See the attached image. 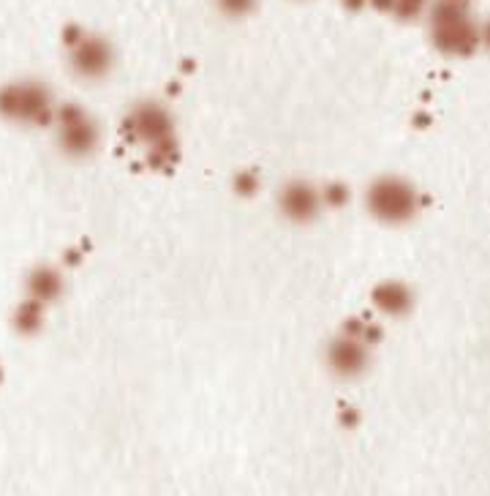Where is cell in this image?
I'll use <instances>...</instances> for the list:
<instances>
[{
  "instance_id": "2",
  "label": "cell",
  "mask_w": 490,
  "mask_h": 496,
  "mask_svg": "<svg viewBox=\"0 0 490 496\" xmlns=\"http://www.w3.org/2000/svg\"><path fill=\"white\" fill-rule=\"evenodd\" d=\"M55 93L41 79H14L0 87V118L20 126H49L58 115Z\"/></svg>"
},
{
  "instance_id": "4",
  "label": "cell",
  "mask_w": 490,
  "mask_h": 496,
  "mask_svg": "<svg viewBox=\"0 0 490 496\" xmlns=\"http://www.w3.org/2000/svg\"><path fill=\"white\" fill-rule=\"evenodd\" d=\"M365 208L376 221L398 227L420 213L423 196L412 180L398 175H381L365 191Z\"/></svg>"
},
{
  "instance_id": "5",
  "label": "cell",
  "mask_w": 490,
  "mask_h": 496,
  "mask_svg": "<svg viewBox=\"0 0 490 496\" xmlns=\"http://www.w3.org/2000/svg\"><path fill=\"white\" fill-rule=\"evenodd\" d=\"M63 44L68 55V66L76 77L82 79H104L115 68V47L107 36L87 33L82 28H66L63 31Z\"/></svg>"
},
{
  "instance_id": "3",
  "label": "cell",
  "mask_w": 490,
  "mask_h": 496,
  "mask_svg": "<svg viewBox=\"0 0 490 496\" xmlns=\"http://www.w3.org/2000/svg\"><path fill=\"white\" fill-rule=\"evenodd\" d=\"M126 129L137 142L147 148V158L153 164L164 167L174 161V118L161 102L145 98V102L134 104L126 115Z\"/></svg>"
},
{
  "instance_id": "9",
  "label": "cell",
  "mask_w": 490,
  "mask_h": 496,
  "mask_svg": "<svg viewBox=\"0 0 490 496\" xmlns=\"http://www.w3.org/2000/svg\"><path fill=\"white\" fill-rule=\"evenodd\" d=\"M370 301H373V309L381 311L384 317H404L414 306V292L404 281L387 278V281L373 286Z\"/></svg>"
},
{
  "instance_id": "1",
  "label": "cell",
  "mask_w": 490,
  "mask_h": 496,
  "mask_svg": "<svg viewBox=\"0 0 490 496\" xmlns=\"http://www.w3.org/2000/svg\"><path fill=\"white\" fill-rule=\"evenodd\" d=\"M431 41L444 55L466 58L479 50V23L471 14V4L458 0H433L428 12Z\"/></svg>"
},
{
  "instance_id": "7",
  "label": "cell",
  "mask_w": 490,
  "mask_h": 496,
  "mask_svg": "<svg viewBox=\"0 0 490 496\" xmlns=\"http://www.w3.org/2000/svg\"><path fill=\"white\" fill-rule=\"evenodd\" d=\"M327 365H330L333 374H338L343 379L360 376L370 365V341L346 328L341 336H335L330 341V347H327Z\"/></svg>"
},
{
  "instance_id": "17",
  "label": "cell",
  "mask_w": 490,
  "mask_h": 496,
  "mask_svg": "<svg viewBox=\"0 0 490 496\" xmlns=\"http://www.w3.org/2000/svg\"><path fill=\"white\" fill-rule=\"evenodd\" d=\"M458 4H471V0H458Z\"/></svg>"
},
{
  "instance_id": "15",
  "label": "cell",
  "mask_w": 490,
  "mask_h": 496,
  "mask_svg": "<svg viewBox=\"0 0 490 496\" xmlns=\"http://www.w3.org/2000/svg\"><path fill=\"white\" fill-rule=\"evenodd\" d=\"M237 191L240 194H254L256 188H259V177L256 175H251V172H243V175H237Z\"/></svg>"
},
{
  "instance_id": "14",
  "label": "cell",
  "mask_w": 490,
  "mask_h": 496,
  "mask_svg": "<svg viewBox=\"0 0 490 496\" xmlns=\"http://www.w3.org/2000/svg\"><path fill=\"white\" fill-rule=\"evenodd\" d=\"M322 194H325V205H330V208H338V205H343L349 200V191L343 185H338V183L327 185Z\"/></svg>"
},
{
  "instance_id": "12",
  "label": "cell",
  "mask_w": 490,
  "mask_h": 496,
  "mask_svg": "<svg viewBox=\"0 0 490 496\" xmlns=\"http://www.w3.org/2000/svg\"><path fill=\"white\" fill-rule=\"evenodd\" d=\"M433 0H392V17H398L404 23L428 17Z\"/></svg>"
},
{
  "instance_id": "11",
  "label": "cell",
  "mask_w": 490,
  "mask_h": 496,
  "mask_svg": "<svg viewBox=\"0 0 490 496\" xmlns=\"http://www.w3.org/2000/svg\"><path fill=\"white\" fill-rule=\"evenodd\" d=\"M44 322V306L25 297V303L17 309V317H14V325L20 333H36Z\"/></svg>"
},
{
  "instance_id": "6",
  "label": "cell",
  "mask_w": 490,
  "mask_h": 496,
  "mask_svg": "<svg viewBox=\"0 0 490 496\" xmlns=\"http://www.w3.org/2000/svg\"><path fill=\"white\" fill-rule=\"evenodd\" d=\"M55 131H58V145L66 156L71 158H87L95 153L102 131L98 123L79 107V104H63L58 107L55 115Z\"/></svg>"
},
{
  "instance_id": "16",
  "label": "cell",
  "mask_w": 490,
  "mask_h": 496,
  "mask_svg": "<svg viewBox=\"0 0 490 496\" xmlns=\"http://www.w3.org/2000/svg\"><path fill=\"white\" fill-rule=\"evenodd\" d=\"M479 47L490 50V17L485 23H479Z\"/></svg>"
},
{
  "instance_id": "10",
  "label": "cell",
  "mask_w": 490,
  "mask_h": 496,
  "mask_svg": "<svg viewBox=\"0 0 490 496\" xmlns=\"http://www.w3.org/2000/svg\"><path fill=\"white\" fill-rule=\"evenodd\" d=\"M25 292H28L31 301L47 306V303H52V301H58V297H60V292H63V275L55 267H49V265L33 267L28 273Z\"/></svg>"
},
{
  "instance_id": "13",
  "label": "cell",
  "mask_w": 490,
  "mask_h": 496,
  "mask_svg": "<svg viewBox=\"0 0 490 496\" xmlns=\"http://www.w3.org/2000/svg\"><path fill=\"white\" fill-rule=\"evenodd\" d=\"M216 6L224 17L240 20V17H248L256 9V0H216Z\"/></svg>"
},
{
  "instance_id": "8",
  "label": "cell",
  "mask_w": 490,
  "mask_h": 496,
  "mask_svg": "<svg viewBox=\"0 0 490 496\" xmlns=\"http://www.w3.org/2000/svg\"><path fill=\"white\" fill-rule=\"evenodd\" d=\"M278 208L281 213L294 224H308L314 221L325 208V194L311 185L308 180H289L278 191Z\"/></svg>"
}]
</instances>
